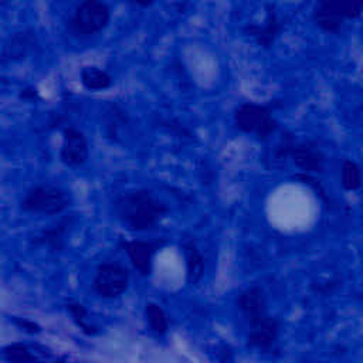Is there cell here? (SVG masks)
I'll use <instances>...</instances> for the list:
<instances>
[{
	"mask_svg": "<svg viewBox=\"0 0 363 363\" xmlns=\"http://www.w3.org/2000/svg\"><path fill=\"white\" fill-rule=\"evenodd\" d=\"M116 217L132 231L153 230L169 213V207L147 189H135L113 201Z\"/></svg>",
	"mask_w": 363,
	"mask_h": 363,
	"instance_id": "1",
	"label": "cell"
},
{
	"mask_svg": "<svg viewBox=\"0 0 363 363\" xmlns=\"http://www.w3.org/2000/svg\"><path fill=\"white\" fill-rule=\"evenodd\" d=\"M111 20V9L102 0H82L68 20L71 35L85 40L99 34Z\"/></svg>",
	"mask_w": 363,
	"mask_h": 363,
	"instance_id": "2",
	"label": "cell"
},
{
	"mask_svg": "<svg viewBox=\"0 0 363 363\" xmlns=\"http://www.w3.org/2000/svg\"><path fill=\"white\" fill-rule=\"evenodd\" d=\"M363 0H316L312 20L325 33H337L345 21L362 16Z\"/></svg>",
	"mask_w": 363,
	"mask_h": 363,
	"instance_id": "3",
	"label": "cell"
},
{
	"mask_svg": "<svg viewBox=\"0 0 363 363\" xmlns=\"http://www.w3.org/2000/svg\"><path fill=\"white\" fill-rule=\"evenodd\" d=\"M235 126L248 135L258 139H268L278 129V121L274 116L271 105H261L255 102H244L234 111Z\"/></svg>",
	"mask_w": 363,
	"mask_h": 363,
	"instance_id": "4",
	"label": "cell"
},
{
	"mask_svg": "<svg viewBox=\"0 0 363 363\" xmlns=\"http://www.w3.org/2000/svg\"><path fill=\"white\" fill-rule=\"evenodd\" d=\"M69 196L61 187L38 184L31 187L21 200V208L34 214L55 216L69 206Z\"/></svg>",
	"mask_w": 363,
	"mask_h": 363,
	"instance_id": "5",
	"label": "cell"
},
{
	"mask_svg": "<svg viewBox=\"0 0 363 363\" xmlns=\"http://www.w3.org/2000/svg\"><path fill=\"white\" fill-rule=\"evenodd\" d=\"M94 291L106 299L118 298L129 286V271L119 262H102L95 271Z\"/></svg>",
	"mask_w": 363,
	"mask_h": 363,
	"instance_id": "6",
	"label": "cell"
},
{
	"mask_svg": "<svg viewBox=\"0 0 363 363\" xmlns=\"http://www.w3.org/2000/svg\"><path fill=\"white\" fill-rule=\"evenodd\" d=\"M237 308L241 312L248 329L261 325L271 316L268 313L265 292L257 285L244 289L238 295Z\"/></svg>",
	"mask_w": 363,
	"mask_h": 363,
	"instance_id": "7",
	"label": "cell"
},
{
	"mask_svg": "<svg viewBox=\"0 0 363 363\" xmlns=\"http://www.w3.org/2000/svg\"><path fill=\"white\" fill-rule=\"evenodd\" d=\"M288 157L292 160L295 166H298L303 173L313 174L322 173L325 169V155L313 140H294L289 150Z\"/></svg>",
	"mask_w": 363,
	"mask_h": 363,
	"instance_id": "8",
	"label": "cell"
},
{
	"mask_svg": "<svg viewBox=\"0 0 363 363\" xmlns=\"http://www.w3.org/2000/svg\"><path fill=\"white\" fill-rule=\"evenodd\" d=\"M88 156L89 146L85 135L74 126H67L62 132V146L60 150L62 163L69 167H78L88 160Z\"/></svg>",
	"mask_w": 363,
	"mask_h": 363,
	"instance_id": "9",
	"label": "cell"
},
{
	"mask_svg": "<svg viewBox=\"0 0 363 363\" xmlns=\"http://www.w3.org/2000/svg\"><path fill=\"white\" fill-rule=\"evenodd\" d=\"M265 11V18L261 24H248L244 31L252 37L259 47L271 48L284 30V21L272 4H268Z\"/></svg>",
	"mask_w": 363,
	"mask_h": 363,
	"instance_id": "10",
	"label": "cell"
},
{
	"mask_svg": "<svg viewBox=\"0 0 363 363\" xmlns=\"http://www.w3.org/2000/svg\"><path fill=\"white\" fill-rule=\"evenodd\" d=\"M164 245V240L160 241H143L132 240L123 241L122 247L126 251L132 265L140 275H149L152 271V258L156 251Z\"/></svg>",
	"mask_w": 363,
	"mask_h": 363,
	"instance_id": "11",
	"label": "cell"
},
{
	"mask_svg": "<svg viewBox=\"0 0 363 363\" xmlns=\"http://www.w3.org/2000/svg\"><path fill=\"white\" fill-rule=\"evenodd\" d=\"M279 336V320L269 316L261 325L247 330V346L259 352H269L274 349Z\"/></svg>",
	"mask_w": 363,
	"mask_h": 363,
	"instance_id": "12",
	"label": "cell"
},
{
	"mask_svg": "<svg viewBox=\"0 0 363 363\" xmlns=\"http://www.w3.org/2000/svg\"><path fill=\"white\" fill-rule=\"evenodd\" d=\"M72 224H74V217L72 216H65L58 223L51 225L50 228L43 230L34 238V242L38 244V245L47 247L52 252H60L65 248L67 235H68Z\"/></svg>",
	"mask_w": 363,
	"mask_h": 363,
	"instance_id": "13",
	"label": "cell"
},
{
	"mask_svg": "<svg viewBox=\"0 0 363 363\" xmlns=\"http://www.w3.org/2000/svg\"><path fill=\"white\" fill-rule=\"evenodd\" d=\"M35 35L33 31H21L13 35L4 45L3 57L7 60H21L28 55V52L35 47Z\"/></svg>",
	"mask_w": 363,
	"mask_h": 363,
	"instance_id": "14",
	"label": "cell"
},
{
	"mask_svg": "<svg viewBox=\"0 0 363 363\" xmlns=\"http://www.w3.org/2000/svg\"><path fill=\"white\" fill-rule=\"evenodd\" d=\"M183 252L186 259L187 281L190 284H197L204 274V257L193 241H187L183 244Z\"/></svg>",
	"mask_w": 363,
	"mask_h": 363,
	"instance_id": "15",
	"label": "cell"
},
{
	"mask_svg": "<svg viewBox=\"0 0 363 363\" xmlns=\"http://www.w3.org/2000/svg\"><path fill=\"white\" fill-rule=\"evenodd\" d=\"M81 82L89 91H102L111 86L112 78L105 69L96 65H88L81 69Z\"/></svg>",
	"mask_w": 363,
	"mask_h": 363,
	"instance_id": "16",
	"label": "cell"
},
{
	"mask_svg": "<svg viewBox=\"0 0 363 363\" xmlns=\"http://www.w3.org/2000/svg\"><path fill=\"white\" fill-rule=\"evenodd\" d=\"M145 315H146V319H147V323H149L152 332H155L159 336H162L167 332V329H169L167 315L164 313V311L162 309L160 305H157L155 302H147L145 305Z\"/></svg>",
	"mask_w": 363,
	"mask_h": 363,
	"instance_id": "17",
	"label": "cell"
},
{
	"mask_svg": "<svg viewBox=\"0 0 363 363\" xmlns=\"http://www.w3.org/2000/svg\"><path fill=\"white\" fill-rule=\"evenodd\" d=\"M340 183L345 190L354 191L362 186V172L356 162L346 159L340 169Z\"/></svg>",
	"mask_w": 363,
	"mask_h": 363,
	"instance_id": "18",
	"label": "cell"
},
{
	"mask_svg": "<svg viewBox=\"0 0 363 363\" xmlns=\"http://www.w3.org/2000/svg\"><path fill=\"white\" fill-rule=\"evenodd\" d=\"M1 356L6 362H17V363H26V362H34V354L30 353L28 347L23 343H13L6 346L1 350Z\"/></svg>",
	"mask_w": 363,
	"mask_h": 363,
	"instance_id": "19",
	"label": "cell"
},
{
	"mask_svg": "<svg viewBox=\"0 0 363 363\" xmlns=\"http://www.w3.org/2000/svg\"><path fill=\"white\" fill-rule=\"evenodd\" d=\"M67 309L69 311L74 322L86 333V335H92L95 333V328L92 325L88 323V312L85 309V306L82 303L78 302H71L67 305Z\"/></svg>",
	"mask_w": 363,
	"mask_h": 363,
	"instance_id": "20",
	"label": "cell"
},
{
	"mask_svg": "<svg viewBox=\"0 0 363 363\" xmlns=\"http://www.w3.org/2000/svg\"><path fill=\"white\" fill-rule=\"evenodd\" d=\"M295 140V136L291 133V132H284L282 135H281V139H279V142L277 143V146H275V152H274V157L277 159V160H285L286 157H288V150H289V147H291V145H292V142Z\"/></svg>",
	"mask_w": 363,
	"mask_h": 363,
	"instance_id": "21",
	"label": "cell"
},
{
	"mask_svg": "<svg viewBox=\"0 0 363 363\" xmlns=\"http://www.w3.org/2000/svg\"><path fill=\"white\" fill-rule=\"evenodd\" d=\"M20 98H23V99H26V101H34V99H37V98H38V92H37V89H35V88H33V86H27V88L21 89V92H20Z\"/></svg>",
	"mask_w": 363,
	"mask_h": 363,
	"instance_id": "22",
	"label": "cell"
},
{
	"mask_svg": "<svg viewBox=\"0 0 363 363\" xmlns=\"http://www.w3.org/2000/svg\"><path fill=\"white\" fill-rule=\"evenodd\" d=\"M17 323H18L23 329H26L27 332H30V333H37V332H40L38 325H35L34 322H30V320H26V319H23V320L17 319Z\"/></svg>",
	"mask_w": 363,
	"mask_h": 363,
	"instance_id": "23",
	"label": "cell"
},
{
	"mask_svg": "<svg viewBox=\"0 0 363 363\" xmlns=\"http://www.w3.org/2000/svg\"><path fill=\"white\" fill-rule=\"evenodd\" d=\"M130 1L139 7H150L156 0H130Z\"/></svg>",
	"mask_w": 363,
	"mask_h": 363,
	"instance_id": "24",
	"label": "cell"
}]
</instances>
